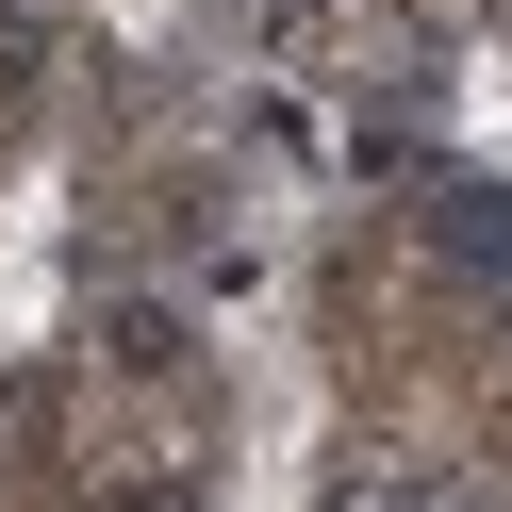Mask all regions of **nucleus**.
<instances>
[{
    "label": "nucleus",
    "instance_id": "f257e3e1",
    "mask_svg": "<svg viewBox=\"0 0 512 512\" xmlns=\"http://www.w3.org/2000/svg\"><path fill=\"white\" fill-rule=\"evenodd\" d=\"M430 248H446V265H496V281H512V199H496V182H446V199H430Z\"/></svg>",
    "mask_w": 512,
    "mask_h": 512
}]
</instances>
